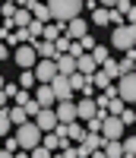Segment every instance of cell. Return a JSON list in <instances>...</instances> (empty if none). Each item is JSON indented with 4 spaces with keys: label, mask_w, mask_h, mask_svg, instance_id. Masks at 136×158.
Listing matches in <instances>:
<instances>
[{
    "label": "cell",
    "mask_w": 136,
    "mask_h": 158,
    "mask_svg": "<svg viewBox=\"0 0 136 158\" xmlns=\"http://www.w3.org/2000/svg\"><path fill=\"white\" fill-rule=\"evenodd\" d=\"M13 130V123H10V114H6V108H0V139H3L6 133Z\"/></svg>",
    "instance_id": "d4e9b609"
},
{
    "label": "cell",
    "mask_w": 136,
    "mask_h": 158,
    "mask_svg": "<svg viewBox=\"0 0 136 158\" xmlns=\"http://www.w3.org/2000/svg\"><path fill=\"white\" fill-rule=\"evenodd\" d=\"M95 6H98V0H83V10H89V13H92Z\"/></svg>",
    "instance_id": "d590c367"
},
{
    "label": "cell",
    "mask_w": 136,
    "mask_h": 158,
    "mask_svg": "<svg viewBox=\"0 0 136 158\" xmlns=\"http://www.w3.org/2000/svg\"><path fill=\"white\" fill-rule=\"evenodd\" d=\"M114 3H117V0H98V6H104V10H111Z\"/></svg>",
    "instance_id": "8d00e7d4"
},
{
    "label": "cell",
    "mask_w": 136,
    "mask_h": 158,
    "mask_svg": "<svg viewBox=\"0 0 136 158\" xmlns=\"http://www.w3.org/2000/svg\"><path fill=\"white\" fill-rule=\"evenodd\" d=\"M6 114H10V123H13V127H19L22 120H29V117H25V111H22V104H13V108H6Z\"/></svg>",
    "instance_id": "ffe728a7"
},
{
    "label": "cell",
    "mask_w": 136,
    "mask_h": 158,
    "mask_svg": "<svg viewBox=\"0 0 136 158\" xmlns=\"http://www.w3.org/2000/svg\"><path fill=\"white\" fill-rule=\"evenodd\" d=\"M3 82H6V79H3V76H0V89H3Z\"/></svg>",
    "instance_id": "f35d334b"
},
{
    "label": "cell",
    "mask_w": 136,
    "mask_h": 158,
    "mask_svg": "<svg viewBox=\"0 0 136 158\" xmlns=\"http://www.w3.org/2000/svg\"><path fill=\"white\" fill-rule=\"evenodd\" d=\"M83 136H86V127H79L76 120H70V123H66V139H73V142H79Z\"/></svg>",
    "instance_id": "44dd1931"
},
{
    "label": "cell",
    "mask_w": 136,
    "mask_h": 158,
    "mask_svg": "<svg viewBox=\"0 0 136 158\" xmlns=\"http://www.w3.org/2000/svg\"><path fill=\"white\" fill-rule=\"evenodd\" d=\"M45 3H48L51 19H57V22H66L83 13V0H45Z\"/></svg>",
    "instance_id": "6da1fadb"
},
{
    "label": "cell",
    "mask_w": 136,
    "mask_h": 158,
    "mask_svg": "<svg viewBox=\"0 0 136 158\" xmlns=\"http://www.w3.org/2000/svg\"><path fill=\"white\" fill-rule=\"evenodd\" d=\"M6 57H10V48H6V44H3V41H0V63H3V60H6Z\"/></svg>",
    "instance_id": "e575fe53"
},
{
    "label": "cell",
    "mask_w": 136,
    "mask_h": 158,
    "mask_svg": "<svg viewBox=\"0 0 136 158\" xmlns=\"http://www.w3.org/2000/svg\"><path fill=\"white\" fill-rule=\"evenodd\" d=\"M16 149H19V142H16V136H3V142H0V158H10V155H16Z\"/></svg>",
    "instance_id": "d6986e66"
},
{
    "label": "cell",
    "mask_w": 136,
    "mask_h": 158,
    "mask_svg": "<svg viewBox=\"0 0 136 158\" xmlns=\"http://www.w3.org/2000/svg\"><path fill=\"white\" fill-rule=\"evenodd\" d=\"M76 70H79V73H83V76H92L95 70H98V63H95V60H92V54H89V51H83V54H79V57H76Z\"/></svg>",
    "instance_id": "4fadbf2b"
},
{
    "label": "cell",
    "mask_w": 136,
    "mask_h": 158,
    "mask_svg": "<svg viewBox=\"0 0 136 158\" xmlns=\"http://www.w3.org/2000/svg\"><path fill=\"white\" fill-rule=\"evenodd\" d=\"M35 48L38 57H57V48H54V41H45V38H35V41H29Z\"/></svg>",
    "instance_id": "5bb4252c"
},
{
    "label": "cell",
    "mask_w": 136,
    "mask_h": 158,
    "mask_svg": "<svg viewBox=\"0 0 136 158\" xmlns=\"http://www.w3.org/2000/svg\"><path fill=\"white\" fill-rule=\"evenodd\" d=\"M16 85H19V89H35V73H32V70H22Z\"/></svg>",
    "instance_id": "cb8c5ba5"
},
{
    "label": "cell",
    "mask_w": 136,
    "mask_h": 158,
    "mask_svg": "<svg viewBox=\"0 0 136 158\" xmlns=\"http://www.w3.org/2000/svg\"><path fill=\"white\" fill-rule=\"evenodd\" d=\"M25 6H29V13H32L35 19H41V22L51 19V13H48V3H45V0H29Z\"/></svg>",
    "instance_id": "2e32d148"
},
{
    "label": "cell",
    "mask_w": 136,
    "mask_h": 158,
    "mask_svg": "<svg viewBox=\"0 0 136 158\" xmlns=\"http://www.w3.org/2000/svg\"><path fill=\"white\" fill-rule=\"evenodd\" d=\"M95 111H98L95 98H79V101H76V120H89Z\"/></svg>",
    "instance_id": "7c38bea8"
},
{
    "label": "cell",
    "mask_w": 136,
    "mask_h": 158,
    "mask_svg": "<svg viewBox=\"0 0 136 158\" xmlns=\"http://www.w3.org/2000/svg\"><path fill=\"white\" fill-rule=\"evenodd\" d=\"M38 108H41V104H38L35 98H29V101H22V111H25V117H35V114H38Z\"/></svg>",
    "instance_id": "4dcf8cb0"
},
{
    "label": "cell",
    "mask_w": 136,
    "mask_h": 158,
    "mask_svg": "<svg viewBox=\"0 0 136 158\" xmlns=\"http://www.w3.org/2000/svg\"><path fill=\"white\" fill-rule=\"evenodd\" d=\"M54 63H57V73H63V76H70V73L76 70V57H73V54H57Z\"/></svg>",
    "instance_id": "9a60e30c"
},
{
    "label": "cell",
    "mask_w": 136,
    "mask_h": 158,
    "mask_svg": "<svg viewBox=\"0 0 136 158\" xmlns=\"http://www.w3.org/2000/svg\"><path fill=\"white\" fill-rule=\"evenodd\" d=\"M120 152H124L127 158H130V155H136V139H133V136H127L124 142H120Z\"/></svg>",
    "instance_id": "f546056e"
},
{
    "label": "cell",
    "mask_w": 136,
    "mask_h": 158,
    "mask_svg": "<svg viewBox=\"0 0 136 158\" xmlns=\"http://www.w3.org/2000/svg\"><path fill=\"white\" fill-rule=\"evenodd\" d=\"M29 98H32V92H29V89H19L16 95H13V101H16V104H22V101H29Z\"/></svg>",
    "instance_id": "d6a6232c"
},
{
    "label": "cell",
    "mask_w": 136,
    "mask_h": 158,
    "mask_svg": "<svg viewBox=\"0 0 136 158\" xmlns=\"http://www.w3.org/2000/svg\"><path fill=\"white\" fill-rule=\"evenodd\" d=\"M111 22H114V25H120V22H124V13H120L117 6H111V10H108V25H111Z\"/></svg>",
    "instance_id": "1f68e13d"
},
{
    "label": "cell",
    "mask_w": 136,
    "mask_h": 158,
    "mask_svg": "<svg viewBox=\"0 0 136 158\" xmlns=\"http://www.w3.org/2000/svg\"><path fill=\"white\" fill-rule=\"evenodd\" d=\"M98 133H101L104 139H120V136H124V120H120L117 114H104Z\"/></svg>",
    "instance_id": "52a82bcc"
},
{
    "label": "cell",
    "mask_w": 136,
    "mask_h": 158,
    "mask_svg": "<svg viewBox=\"0 0 136 158\" xmlns=\"http://www.w3.org/2000/svg\"><path fill=\"white\" fill-rule=\"evenodd\" d=\"M16 142H19V149H25V152L41 142V130H38V123L32 120V117H29V120H22V123L16 127Z\"/></svg>",
    "instance_id": "3957f363"
},
{
    "label": "cell",
    "mask_w": 136,
    "mask_h": 158,
    "mask_svg": "<svg viewBox=\"0 0 136 158\" xmlns=\"http://www.w3.org/2000/svg\"><path fill=\"white\" fill-rule=\"evenodd\" d=\"M111 48L120 51V54L136 48V29H133V22H120V25H114V32H111Z\"/></svg>",
    "instance_id": "7a4b0ae2"
},
{
    "label": "cell",
    "mask_w": 136,
    "mask_h": 158,
    "mask_svg": "<svg viewBox=\"0 0 136 158\" xmlns=\"http://www.w3.org/2000/svg\"><path fill=\"white\" fill-rule=\"evenodd\" d=\"M32 120L38 123L41 133H48V130H54V123H57V114H54V108H38V114L32 117Z\"/></svg>",
    "instance_id": "30bf717a"
},
{
    "label": "cell",
    "mask_w": 136,
    "mask_h": 158,
    "mask_svg": "<svg viewBox=\"0 0 136 158\" xmlns=\"http://www.w3.org/2000/svg\"><path fill=\"white\" fill-rule=\"evenodd\" d=\"M29 19H32L29 6H16V13H13V22H16V25H29Z\"/></svg>",
    "instance_id": "603a6c76"
},
{
    "label": "cell",
    "mask_w": 136,
    "mask_h": 158,
    "mask_svg": "<svg viewBox=\"0 0 136 158\" xmlns=\"http://www.w3.org/2000/svg\"><path fill=\"white\" fill-rule=\"evenodd\" d=\"M48 85H51V92H54V98H57V101H63V98H73V85H70V79H66L63 73H57V76H54Z\"/></svg>",
    "instance_id": "ba28073f"
},
{
    "label": "cell",
    "mask_w": 136,
    "mask_h": 158,
    "mask_svg": "<svg viewBox=\"0 0 136 158\" xmlns=\"http://www.w3.org/2000/svg\"><path fill=\"white\" fill-rule=\"evenodd\" d=\"M89 54H92V60H95V63H101V60H104V57H108V54H111V51H108V48H104V44H95V48H92V51H89Z\"/></svg>",
    "instance_id": "4316f807"
},
{
    "label": "cell",
    "mask_w": 136,
    "mask_h": 158,
    "mask_svg": "<svg viewBox=\"0 0 136 158\" xmlns=\"http://www.w3.org/2000/svg\"><path fill=\"white\" fill-rule=\"evenodd\" d=\"M89 25H108V10H104V6H95V10H92Z\"/></svg>",
    "instance_id": "7402d4cb"
},
{
    "label": "cell",
    "mask_w": 136,
    "mask_h": 158,
    "mask_svg": "<svg viewBox=\"0 0 136 158\" xmlns=\"http://www.w3.org/2000/svg\"><path fill=\"white\" fill-rule=\"evenodd\" d=\"M41 146H45L48 152H57V133H54V130H48V136L41 139Z\"/></svg>",
    "instance_id": "83f0119b"
},
{
    "label": "cell",
    "mask_w": 136,
    "mask_h": 158,
    "mask_svg": "<svg viewBox=\"0 0 136 158\" xmlns=\"http://www.w3.org/2000/svg\"><path fill=\"white\" fill-rule=\"evenodd\" d=\"M57 35H63V22H45L41 25V38L45 41H54Z\"/></svg>",
    "instance_id": "ac0fdd59"
},
{
    "label": "cell",
    "mask_w": 136,
    "mask_h": 158,
    "mask_svg": "<svg viewBox=\"0 0 136 158\" xmlns=\"http://www.w3.org/2000/svg\"><path fill=\"white\" fill-rule=\"evenodd\" d=\"M6 101H10V98H6V92L0 89V108H6Z\"/></svg>",
    "instance_id": "74e56055"
},
{
    "label": "cell",
    "mask_w": 136,
    "mask_h": 158,
    "mask_svg": "<svg viewBox=\"0 0 136 158\" xmlns=\"http://www.w3.org/2000/svg\"><path fill=\"white\" fill-rule=\"evenodd\" d=\"M32 73H35V82H51L57 76V63H54V57H38L32 63Z\"/></svg>",
    "instance_id": "5b68a950"
},
{
    "label": "cell",
    "mask_w": 136,
    "mask_h": 158,
    "mask_svg": "<svg viewBox=\"0 0 136 158\" xmlns=\"http://www.w3.org/2000/svg\"><path fill=\"white\" fill-rule=\"evenodd\" d=\"M57 108H54V114H57V123H70V120H76V104H73V98H63V101H54Z\"/></svg>",
    "instance_id": "9c48e42d"
},
{
    "label": "cell",
    "mask_w": 136,
    "mask_h": 158,
    "mask_svg": "<svg viewBox=\"0 0 136 158\" xmlns=\"http://www.w3.org/2000/svg\"><path fill=\"white\" fill-rule=\"evenodd\" d=\"M10 57L16 60V67H19V70H32V63L38 60V54H35V48H32L29 41H25V44H16V48L10 51Z\"/></svg>",
    "instance_id": "277c9868"
},
{
    "label": "cell",
    "mask_w": 136,
    "mask_h": 158,
    "mask_svg": "<svg viewBox=\"0 0 136 158\" xmlns=\"http://www.w3.org/2000/svg\"><path fill=\"white\" fill-rule=\"evenodd\" d=\"M76 44H79V48H83V51H92V48H95V44H98V41H95V38H92V32H86L83 38H76Z\"/></svg>",
    "instance_id": "f1b7e54d"
},
{
    "label": "cell",
    "mask_w": 136,
    "mask_h": 158,
    "mask_svg": "<svg viewBox=\"0 0 136 158\" xmlns=\"http://www.w3.org/2000/svg\"><path fill=\"white\" fill-rule=\"evenodd\" d=\"M117 70L120 73H136V48L133 51H124V57L117 60Z\"/></svg>",
    "instance_id": "e0dca14e"
},
{
    "label": "cell",
    "mask_w": 136,
    "mask_h": 158,
    "mask_svg": "<svg viewBox=\"0 0 136 158\" xmlns=\"http://www.w3.org/2000/svg\"><path fill=\"white\" fill-rule=\"evenodd\" d=\"M32 98H35L38 104H41V108H54V101H57L48 82H38V89H35V95H32Z\"/></svg>",
    "instance_id": "8fae6325"
},
{
    "label": "cell",
    "mask_w": 136,
    "mask_h": 158,
    "mask_svg": "<svg viewBox=\"0 0 136 158\" xmlns=\"http://www.w3.org/2000/svg\"><path fill=\"white\" fill-rule=\"evenodd\" d=\"M117 117H120V120H124V127H133V123H136V111L130 108V104H127V108H124V111H120Z\"/></svg>",
    "instance_id": "484cf974"
},
{
    "label": "cell",
    "mask_w": 136,
    "mask_h": 158,
    "mask_svg": "<svg viewBox=\"0 0 136 158\" xmlns=\"http://www.w3.org/2000/svg\"><path fill=\"white\" fill-rule=\"evenodd\" d=\"M117 95L124 98L127 104L136 101V73H120L117 76Z\"/></svg>",
    "instance_id": "8992f818"
},
{
    "label": "cell",
    "mask_w": 136,
    "mask_h": 158,
    "mask_svg": "<svg viewBox=\"0 0 136 158\" xmlns=\"http://www.w3.org/2000/svg\"><path fill=\"white\" fill-rule=\"evenodd\" d=\"M3 92H6V98H13V95L19 92V85H16V82H3Z\"/></svg>",
    "instance_id": "836d02e7"
}]
</instances>
